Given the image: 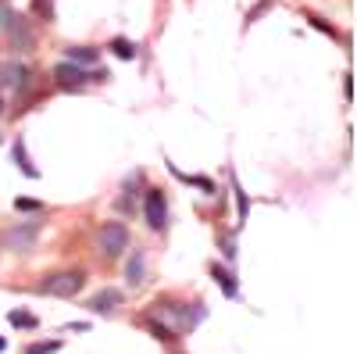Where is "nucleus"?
I'll return each mask as SVG.
<instances>
[{
	"label": "nucleus",
	"instance_id": "f257e3e1",
	"mask_svg": "<svg viewBox=\"0 0 357 354\" xmlns=\"http://www.w3.org/2000/svg\"><path fill=\"white\" fill-rule=\"evenodd\" d=\"M154 311H151V318L158 315L161 322H158V326H165L175 340H178V333H190V330H197L200 326V322H204V304H178V301H172V297H158L154 304H151Z\"/></svg>",
	"mask_w": 357,
	"mask_h": 354
},
{
	"label": "nucleus",
	"instance_id": "f03ea898",
	"mask_svg": "<svg viewBox=\"0 0 357 354\" xmlns=\"http://www.w3.org/2000/svg\"><path fill=\"white\" fill-rule=\"evenodd\" d=\"M82 286H86V272L82 269H65V272L43 276L40 293H47V297H75Z\"/></svg>",
	"mask_w": 357,
	"mask_h": 354
},
{
	"label": "nucleus",
	"instance_id": "7ed1b4c3",
	"mask_svg": "<svg viewBox=\"0 0 357 354\" xmlns=\"http://www.w3.org/2000/svg\"><path fill=\"white\" fill-rule=\"evenodd\" d=\"M97 251L107 261L118 258V254H126L129 251V229H126V222H104L97 229Z\"/></svg>",
	"mask_w": 357,
	"mask_h": 354
},
{
	"label": "nucleus",
	"instance_id": "20e7f679",
	"mask_svg": "<svg viewBox=\"0 0 357 354\" xmlns=\"http://www.w3.org/2000/svg\"><path fill=\"white\" fill-rule=\"evenodd\" d=\"M36 240H40V219H33V222H18V226L4 229V247L15 251V254H29V251L36 247Z\"/></svg>",
	"mask_w": 357,
	"mask_h": 354
},
{
	"label": "nucleus",
	"instance_id": "39448f33",
	"mask_svg": "<svg viewBox=\"0 0 357 354\" xmlns=\"http://www.w3.org/2000/svg\"><path fill=\"white\" fill-rule=\"evenodd\" d=\"M54 79H57L61 90H82V86L89 82V72L72 65V61H61V65H54Z\"/></svg>",
	"mask_w": 357,
	"mask_h": 354
},
{
	"label": "nucleus",
	"instance_id": "423d86ee",
	"mask_svg": "<svg viewBox=\"0 0 357 354\" xmlns=\"http://www.w3.org/2000/svg\"><path fill=\"white\" fill-rule=\"evenodd\" d=\"M143 215H146V226H151L154 233L165 229L168 204H165V193H161V190H146V208H143Z\"/></svg>",
	"mask_w": 357,
	"mask_h": 354
},
{
	"label": "nucleus",
	"instance_id": "0eeeda50",
	"mask_svg": "<svg viewBox=\"0 0 357 354\" xmlns=\"http://www.w3.org/2000/svg\"><path fill=\"white\" fill-rule=\"evenodd\" d=\"M126 304V293L122 290H114V286H107V290H100V293H93V297H89V311L93 315H111V311H118Z\"/></svg>",
	"mask_w": 357,
	"mask_h": 354
},
{
	"label": "nucleus",
	"instance_id": "6e6552de",
	"mask_svg": "<svg viewBox=\"0 0 357 354\" xmlns=\"http://www.w3.org/2000/svg\"><path fill=\"white\" fill-rule=\"evenodd\" d=\"M0 86H4V90H25L29 68L18 65V61H0Z\"/></svg>",
	"mask_w": 357,
	"mask_h": 354
},
{
	"label": "nucleus",
	"instance_id": "1a4fd4ad",
	"mask_svg": "<svg viewBox=\"0 0 357 354\" xmlns=\"http://www.w3.org/2000/svg\"><path fill=\"white\" fill-rule=\"evenodd\" d=\"M126 283H129L132 290L146 283V254H143L139 247H132V254H129V261H126Z\"/></svg>",
	"mask_w": 357,
	"mask_h": 354
},
{
	"label": "nucleus",
	"instance_id": "9d476101",
	"mask_svg": "<svg viewBox=\"0 0 357 354\" xmlns=\"http://www.w3.org/2000/svg\"><path fill=\"white\" fill-rule=\"evenodd\" d=\"M11 158H15V165H18V172L25 175V179H40V168L33 165V158H29V147H25L22 136L11 143Z\"/></svg>",
	"mask_w": 357,
	"mask_h": 354
},
{
	"label": "nucleus",
	"instance_id": "9b49d317",
	"mask_svg": "<svg viewBox=\"0 0 357 354\" xmlns=\"http://www.w3.org/2000/svg\"><path fill=\"white\" fill-rule=\"evenodd\" d=\"M97 47H65V61L79 65V68H89V65H97Z\"/></svg>",
	"mask_w": 357,
	"mask_h": 354
},
{
	"label": "nucleus",
	"instance_id": "f8f14e48",
	"mask_svg": "<svg viewBox=\"0 0 357 354\" xmlns=\"http://www.w3.org/2000/svg\"><path fill=\"white\" fill-rule=\"evenodd\" d=\"M211 276H215V283L222 286L225 297H236V293H240V286H236V276H232L229 269H222V265H211Z\"/></svg>",
	"mask_w": 357,
	"mask_h": 354
},
{
	"label": "nucleus",
	"instance_id": "ddd939ff",
	"mask_svg": "<svg viewBox=\"0 0 357 354\" xmlns=\"http://www.w3.org/2000/svg\"><path fill=\"white\" fill-rule=\"evenodd\" d=\"M0 29L11 36V33H18V29H25V18L15 11V8H8V4H0Z\"/></svg>",
	"mask_w": 357,
	"mask_h": 354
},
{
	"label": "nucleus",
	"instance_id": "4468645a",
	"mask_svg": "<svg viewBox=\"0 0 357 354\" xmlns=\"http://www.w3.org/2000/svg\"><path fill=\"white\" fill-rule=\"evenodd\" d=\"M8 322H11V326H18V330H36V326H40V318H36L33 311H25V308L8 311Z\"/></svg>",
	"mask_w": 357,
	"mask_h": 354
},
{
	"label": "nucleus",
	"instance_id": "2eb2a0df",
	"mask_svg": "<svg viewBox=\"0 0 357 354\" xmlns=\"http://www.w3.org/2000/svg\"><path fill=\"white\" fill-rule=\"evenodd\" d=\"M107 47H111L118 57H122V61H132V57H136V43H132V40H126V36H114Z\"/></svg>",
	"mask_w": 357,
	"mask_h": 354
},
{
	"label": "nucleus",
	"instance_id": "dca6fc26",
	"mask_svg": "<svg viewBox=\"0 0 357 354\" xmlns=\"http://www.w3.org/2000/svg\"><path fill=\"white\" fill-rule=\"evenodd\" d=\"M229 179H232V193H236V204H240V222H247L250 200H247V193H243V186H240V179H236V175H229Z\"/></svg>",
	"mask_w": 357,
	"mask_h": 354
},
{
	"label": "nucleus",
	"instance_id": "f3484780",
	"mask_svg": "<svg viewBox=\"0 0 357 354\" xmlns=\"http://www.w3.org/2000/svg\"><path fill=\"white\" fill-rule=\"evenodd\" d=\"M29 11H33L36 18H43V22H50L54 18V0H33V8H29Z\"/></svg>",
	"mask_w": 357,
	"mask_h": 354
},
{
	"label": "nucleus",
	"instance_id": "a211bd4d",
	"mask_svg": "<svg viewBox=\"0 0 357 354\" xmlns=\"http://www.w3.org/2000/svg\"><path fill=\"white\" fill-rule=\"evenodd\" d=\"M15 212H43L40 200H29V197H18L15 200Z\"/></svg>",
	"mask_w": 357,
	"mask_h": 354
},
{
	"label": "nucleus",
	"instance_id": "6ab92c4d",
	"mask_svg": "<svg viewBox=\"0 0 357 354\" xmlns=\"http://www.w3.org/2000/svg\"><path fill=\"white\" fill-rule=\"evenodd\" d=\"M54 351H61V340H50V344H33V347H29V354H54Z\"/></svg>",
	"mask_w": 357,
	"mask_h": 354
},
{
	"label": "nucleus",
	"instance_id": "aec40b11",
	"mask_svg": "<svg viewBox=\"0 0 357 354\" xmlns=\"http://www.w3.org/2000/svg\"><path fill=\"white\" fill-rule=\"evenodd\" d=\"M307 22H311L314 29H321V33H329V36H340V33H336V25H329V22H325V18H318V15H307Z\"/></svg>",
	"mask_w": 357,
	"mask_h": 354
},
{
	"label": "nucleus",
	"instance_id": "412c9836",
	"mask_svg": "<svg viewBox=\"0 0 357 354\" xmlns=\"http://www.w3.org/2000/svg\"><path fill=\"white\" fill-rule=\"evenodd\" d=\"M272 4H275V0H261V4H257V8H254V11L247 15V25H254V22H257V18H261V15H264L268 8H272Z\"/></svg>",
	"mask_w": 357,
	"mask_h": 354
},
{
	"label": "nucleus",
	"instance_id": "4be33fe9",
	"mask_svg": "<svg viewBox=\"0 0 357 354\" xmlns=\"http://www.w3.org/2000/svg\"><path fill=\"white\" fill-rule=\"evenodd\" d=\"M222 251H225L229 261H236V244H232V236H225V240H222Z\"/></svg>",
	"mask_w": 357,
	"mask_h": 354
},
{
	"label": "nucleus",
	"instance_id": "5701e85b",
	"mask_svg": "<svg viewBox=\"0 0 357 354\" xmlns=\"http://www.w3.org/2000/svg\"><path fill=\"white\" fill-rule=\"evenodd\" d=\"M4 347H8V340H4V337H0V351H4Z\"/></svg>",
	"mask_w": 357,
	"mask_h": 354
},
{
	"label": "nucleus",
	"instance_id": "b1692460",
	"mask_svg": "<svg viewBox=\"0 0 357 354\" xmlns=\"http://www.w3.org/2000/svg\"><path fill=\"white\" fill-rule=\"evenodd\" d=\"M0 108H4V101H0Z\"/></svg>",
	"mask_w": 357,
	"mask_h": 354
}]
</instances>
